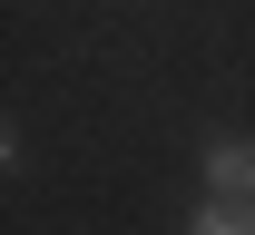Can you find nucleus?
<instances>
[{
  "label": "nucleus",
  "instance_id": "f257e3e1",
  "mask_svg": "<svg viewBox=\"0 0 255 235\" xmlns=\"http://www.w3.org/2000/svg\"><path fill=\"white\" fill-rule=\"evenodd\" d=\"M187 235H255V206H246V196H206V206L187 216Z\"/></svg>",
  "mask_w": 255,
  "mask_h": 235
},
{
  "label": "nucleus",
  "instance_id": "f03ea898",
  "mask_svg": "<svg viewBox=\"0 0 255 235\" xmlns=\"http://www.w3.org/2000/svg\"><path fill=\"white\" fill-rule=\"evenodd\" d=\"M206 186L216 196H246L255 186V147H206Z\"/></svg>",
  "mask_w": 255,
  "mask_h": 235
}]
</instances>
